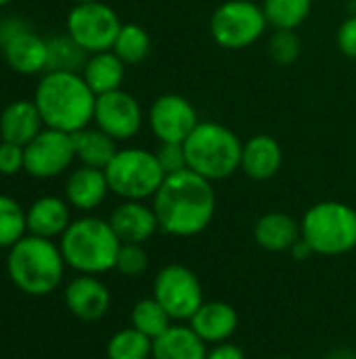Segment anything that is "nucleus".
<instances>
[{"label":"nucleus","mask_w":356,"mask_h":359,"mask_svg":"<svg viewBox=\"0 0 356 359\" xmlns=\"http://www.w3.org/2000/svg\"><path fill=\"white\" fill-rule=\"evenodd\" d=\"M151 200L159 231L172 238H195L204 233L216 215L214 183L189 168L166 175Z\"/></svg>","instance_id":"nucleus-1"},{"label":"nucleus","mask_w":356,"mask_h":359,"mask_svg":"<svg viewBox=\"0 0 356 359\" xmlns=\"http://www.w3.org/2000/svg\"><path fill=\"white\" fill-rule=\"evenodd\" d=\"M34 103L46 128L73 135L92 124L97 95L80 72H44L34 90Z\"/></svg>","instance_id":"nucleus-2"},{"label":"nucleus","mask_w":356,"mask_h":359,"mask_svg":"<svg viewBox=\"0 0 356 359\" xmlns=\"http://www.w3.org/2000/svg\"><path fill=\"white\" fill-rule=\"evenodd\" d=\"M65 259L59 244L48 238L27 233L6 255V273L10 282L29 297L55 292L65 276Z\"/></svg>","instance_id":"nucleus-3"},{"label":"nucleus","mask_w":356,"mask_h":359,"mask_svg":"<svg viewBox=\"0 0 356 359\" xmlns=\"http://www.w3.org/2000/svg\"><path fill=\"white\" fill-rule=\"evenodd\" d=\"M120 246L122 242L109 221L92 215L73 219L59 238L65 265L76 273L86 276H103L113 271Z\"/></svg>","instance_id":"nucleus-4"},{"label":"nucleus","mask_w":356,"mask_h":359,"mask_svg":"<svg viewBox=\"0 0 356 359\" xmlns=\"http://www.w3.org/2000/svg\"><path fill=\"white\" fill-rule=\"evenodd\" d=\"M241 139L220 122H199L185 141L187 168L216 183L241 168Z\"/></svg>","instance_id":"nucleus-5"},{"label":"nucleus","mask_w":356,"mask_h":359,"mask_svg":"<svg viewBox=\"0 0 356 359\" xmlns=\"http://www.w3.org/2000/svg\"><path fill=\"white\" fill-rule=\"evenodd\" d=\"M302 240L321 257H340L356 248V210L353 206L325 200L313 204L302 221Z\"/></svg>","instance_id":"nucleus-6"},{"label":"nucleus","mask_w":356,"mask_h":359,"mask_svg":"<svg viewBox=\"0 0 356 359\" xmlns=\"http://www.w3.org/2000/svg\"><path fill=\"white\" fill-rule=\"evenodd\" d=\"M105 177L111 194L122 200H149L162 187L166 172L159 166L155 151L143 147L118 149L113 160L105 166Z\"/></svg>","instance_id":"nucleus-7"},{"label":"nucleus","mask_w":356,"mask_h":359,"mask_svg":"<svg viewBox=\"0 0 356 359\" xmlns=\"http://www.w3.org/2000/svg\"><path fill=\"white\" fill-rule=\"evenodd\" d=\"M269 29L262 4L254 0H225L210 19L214 42L227 50H241L258 42Z\"/></svg>","instance_id":"nucleus-8"},{"label":"nucleus","mask_w":356,"mask_h":359,"mask_svg":"<svg viewBox=\"0 0 356 359\" xmlns=\"http://www.w3.org/2000/svg\"><path fill=\"white\" fill-rule=\"evenodd\" d=\"M120 15L115 8L105 4L103 0L73 4L67 13L65 32L88 53H103L111 50L113 42L122 29Z\"/></svg>","instance_id":"nucleus-9"},{"label":"nucleus","mask_w":356,"mask_h":359,"mask_svg":"<svg viewBox=\"0 0 356 359\" xmlns=\"http://www.w3.org/2000/svg\"><path fill=\"white\" fill-rule=\"evenodd\" d=\"M153 299L168 311L174 322H189L206 303L199 278L185 265L170 263L153 280Z\"/></svg>","instance_id":"nucleus-10"},{"label":"nucleus","mask_w":356,"mask_h":359,"mask_svg":"<svg viewBox=\"0 0 356 359\" xmlns=\"http://www.w3.org/2000/svg\"><path fill=\"white\" fill-rule=\"evenodd\" d=\"M76 160L73 139L69 133L44 128L25 145V170L34 179H55Z\"/></svg>","instance_id":"nucleus-11"},{"label":"nucleus","mask_w":356,"mask_h":359,"mask_svg":"<svg viewBox=\"0 0 356 359\" xmlns=\"http://www.w3.org/2000/svg\"><path fill=\"white\" fill-rule=\"evenodd\" d=\"M145 114L134 95L124 88L97 97L94 103V126L107 133L115 141H130L143 128Z\"/></svg>","instance_id":"nucleus-12"},{"label":"nucleus","mask_w":356,"mask_h":359,"mask_svg":"<svg viewBox=\"0 0 356 359\" xmlns=\"http://www.w3.org/2000/svg\"><path fill=\"white\" fill-rule=\"evenodd\" d=\"M147 122L159 143H185L199 124V116L187 97L166 93L151 103Z\"/></svg>","instance_id":"nucleus-13"},{"label":"nucleus","mask_w":356,"mask_h":359,"mask_svg":"<svg viewBox=\"0 0 356 359\" xmlns=\"http://www.w3.org/2000/svg\"><path fill=\"white\" fill-rule=\"evenodd\" d=\"M67 311L82 322H99L111 307V292L99 276L78 273L63 290Z\"/></svg>","instance_id":"nucleus-14"},{"label":"nucleus","mask_w":356,"mask_h":359,"mask_svg":"<svg viewBox=\"0 0 356 359\" xmlns=\"http://www.w3.org/2000/svg\"><path fill=\"white\" fill-rule=\"evenodd\" d=\"M107 221L122 244H145L159 231L153 206L141 200H124L111 210Z\"/></svg>","instance_id":"nucleus-15"},{"label":"nucleus","mask_w":356,"mask_h":359,"mask_svg":"<svg viewBox=\"0 0 356 359\" xmlns=\"http://www.w3.org/2000/svg\"><path fill=\"white\" fill-rule=\"evenodd\" d=\"M109 191L111 189H109L103 168H92V166L80 164L78 168H73L69 172V177L65 181L67 204L82 212H90V210L99 208L105 202Z\"/></svg>","instance_id":"nucleus-16"},{"label":"nucleus","mask_w":356,"mask_h":359,"mask_svg":"<svg viewBox=\"0 0 356 359\" xmlns=\"http://www.w3.org/2000/svg\"><path fill=\"white\" fill-rule=\"evenodd\" d=\"M283 166V149L279 141L271 135H254L243 143L241 149V168L245 177L254 181L273 179Z\"/></svg>","instance_id":"nucleus-17"},{"label":"nucleus","mask_w":356,"mask_h":359,"mask_svg":"<svg viewBox=\"0 0 356 359\" xmlns=\"http://www.w3.org/2000/svg\"><path fill=\"white\" fill-rule=\"evenodd\" d=\"M189 326L206 345H218L229 341L239 326V316L233 305L222 301H206L195 316L189 320Z\"/></svg>","instance_id":"nucleus-18"},{"label":"nucleus","mask_w":356,"mask_h":359,"mask_svg":"<svg viewBox=\"0 0 356 359\" xmlns=\"http://www.w3.org/2000/svg\"><path fill=\"white\" fill-rule=\"evenodd\" d=\"M0 50H2L6 65L17 74L36 76V74L46 72L48 44H46V38L34 32V27L8 40Z\"/></svg>","instance_id":"nucleus-19"},{"label":"nucleus","mask_w":356,"mask_h":359,"mask_svg":"<svg viewBox=\"0 0 356 359\" xmlns=\"http://www.w3.org/2000/svg\"><path fill=\"white\" fill-rule=\"evenodd\" d=\"M27 233L40 236V238H61L65 229L69 227L71 219V206L65 198L59 196H42L34 200L27 210Z\"/></svg>","instance_id":"nucleus-20"},{"label":"nucleus","mask_w":356,"mask_h":359,"mask_svg":"<svg viewBox=\"0 0 356 359\" xmlns=\"http://www.w3.org/2000/svg\"><path fill=\"white\" fill-rule=\"evenodd\" d=\"M44 128V120L34 99H15L0 111V141L25 147Z\"/></svg>","instance_id":"nucleus-21"},{"label":"nucleus","mask_w":356,"mask_h":359,"mask_svg":"<svg viewBox=\"0 0 356 359\" xmlns=\"http://www.w3.org/2000/svg\"><path fill=\"white\" fill-rule=\"evenodd\" d=\"M302 238L300 221L281 210L264 212L254 223V240L262 250L269 252H290L294 244Z\"/></svg>","instance_id":"nucleus-22"},{"label":"nucleus","mask_w":356,"mask_h":359,"mask_svg":"<svg viewBox=\"0 0 356 359\" xmlns=\"http://www.w3.org/2000/svg\"><path fill=\"white\" fill-rule=\"evenodd\" d=\"M208 345L191 326L172 324L162 337L153 341L151 359H206Z\"/></svg>","instance_id":"nucleus-23"},{"label":"nucleus","mask_w":356,"mask_h":359,"mask_svg":"<svg viewBox=\"0 0 356 359\" xmlns=\"http://www.w3.org/2000/svg\"><path fill=\"white\" fill-rule=\"evenodd\" d=\"M80 74L86 80V84L92 88V93L99 97L122 88V82L126 78V63L113 50L92 53L88 55Z\"/></svg>","instance_id":"nucleus-24"},{"label":"nucleus","mask_w":356,"mask_h":359,"mask_svg":"<svg viewBox=\"0 0 356 359\" xmlns=\"http://www.w3.org/2000/svg\"><path fill=\"white\" fill-rule=\"evenodd\" d=\"M71 139H73L76 160L84 166L105 170V166L118 154V141L111 139L107 133H103L97 126H86V128L73 133Z\"/></svg>","instance_id":"nucleus-25"},{"label":"nucleus","mask_w":356,"mask_h":359,"mask_svg":"<svg viewBox=\"0 0 356 359\" xmlns=\"http://www.w3.org/2000/svg\"><path fill=\"white\" fill-rule=\"evenodd\" d=\"M48 61L46 72H82L88 53L65 32L55 38H46Z\"/></svg>","instance_id":"nucleus-26"},{"label":"nucleus","mask_w":356,"mask_h":359,"mask_svg":"<svg viewBox=\"0 0 356 359\" xmlns=\"http://www.w3.org/2000/svg\"><path fill=\"white\" fill-rule=\"evenodd\" d=\"M262 11L273 29H298L313 11V0H262Z\"/></svg>","instance_id":"nucleus-27"},{"label":"nucleus","mask_w":356,"mask_h":359,"mask_svg":"<svg viewBox=\"0 0 356 359\" xmlns=\"http://www.w3.org/2000/svg\"><path fill=\"white\" fill-rule=\"evenodd\" d=\"M126 65H138L143 63L151 53V36L149 32L138 23H124L113 48H111Z\"/></svg>","instance_id":"nucleus-28"},{"label":"nucleus","mask_w":356,"mask_h":359,"mask_svg":"<svg viewBox=\"0 0 356 359\" xmlns=\"http://www.w3.org/2000/svg\"><path fill=\"white\" fill-rule=\"evenodd\" d=\"M172 322L174 320L153 297L138 301L130 311V326L143 332L145 337H149L151 341L162 337L172 326Z\"/></svg>","instance_id":"nucleus-29"},{"label":"nucleus","mask_w":356,"mask_h":359,"mask_svg":"<svg viewBox=\"0 0 356 359\" xmlns=\"http://www.w3.org/2000/svg\"><path fill=\"white\" fill-rule=\"evenodd\" d=\"M105 353H107V359H151L153 341L130 326V328L118 330L107 341Z\"/></svg>","instance_id":"nucleus-30"},{"label":"nucleus","mask_w":356,"mask_h":359,"mask_svg":"<svg viewBox=\"0 0 356 359\" xmlns=\"http://www.w3.org/2000/svg\"><path fill=\"white\" fill-rule=\"evenodd\" d=\"M27 236L25 208L10 196L0 194V248L8 250Z\"/></svg>","instance_id":"nucleus-31"},{"label":"nucleus","mask_w":356,"mask_h":359,"mask_svg":"<svg viewBox=\"0 0 356 359\" xmlns=\"http://www.w3.org/2000/svg\"><path fill=\"white\" fill-rule=\"evenodd\" d=\"M266 50L277 65H294L302 55V38L296 29H273L266 42Z\"/></svg>","instance_id":"nucleus-32"},{"label":"nucleus","mask_w":356,"mask_h":359,"mask_svg":"<svg viewBox=\"0 0 356 359\" xmlns=\"http://www.w3.org/2000/svg\"><path fill=\"white\" fill-rule=\"evenodd\" d=\"M149 267V255L143 244H122L118 259H115V271L126 278L143 276Z\"/></svg>","instance_id":"nucleus-33"},{"label":"nucleus","mask_w":356,"mask_h":359,"mask_svg":"<svg viewBox=\"0 0 356 359\" xmlns=\"http://www.w3.org/2000/svg\"><path fill=\"white\" fill-rule=\"evenodd\" d=\"M155 158L166 175H174L187 170V154L185 143H159L155 149Z\"/></svg>","instance_id":"nucleus-34"},{"label":"nucleus","mask_w":356,"mask_h":359,"mask_svg":"<svg viewBox=\"0 0 356 359\" xmlns=\"http://www.w3.org/2000/svg\"><path fill=\"white\" fill-rule=\"evenodd\" d=\"M21 170H25V147L10 141H0V175L15 177Z\"/></svg>","instance_id":"nucleus-35"},{"label":"nucleus","mask_w":356,"mask_h":359,"mask_svg":"<svg viewBox=\"0 0 356 359\" xmlns=\"http://www.w3.org/2000/svg\"><path fill=\"white\" fill-rule=\"evenodd\" d=\"M336 44H338V50L348 57V59H356V13L348 15L338 32H336Z\"/></svg>","instance_id":"nucleus-36"},{"label":"nucleus","mask_w":356,"mask_h":359,"mask_svg":"<svg viewBox=\"0 0 356 359\" xmlns=\"http://www.w3.org/2000/svg\"><path fill=\"white\" fill-rule=\"evenodd\" d=\"M27 29H31V25H29L25 19L17 17V15H10V17L0 19V48H2L8 40H13L15 36L23 34V32H27Z\"/></svg>","instance_id":"nucleus-37"},{"label":"nucleus","mask_w":356,"mask_h":359,"mask_svg":"<svg viewBox=\"0 0 356 359\" xmlns=\"http://www.w3.org/2000/svg\"><path fill=\"white\" fill-rule=\"evenodd\" d=\"M206 359H245L241 347L233 345L231 341H225V343H218V345H212L208 349V358Z\"/></svg>","instance_id":"nucleus-38"},{"label":"nucleus","mask_w":356,"mask_h":359,"mask_svg":"<svg viewBox=\"0 0 356 359\" xmlns=\"http://www.w3.org/2000/svg\"><path fill=\"white\" fill-rule=\"evenodd\" d=\"M292 252V257L296 259V261H304V259H311V257H315V250L300 238L296 244H294V248L290 250Z\"/></svg>","instance_id":"nucleus-39"},{"label":"nucleus","mask_w":356,"mask_h":359,"mask_svg":"<svg viewBox=\"0 0 356 359\" xmlns=\"http://www.w3.org/2000/svg\"><path fill=\"white\" fill-rule=\"evenodd\" d=\"M325 359H356V351H353V349H336V351L327 353Z\"/></svg>","instance_id":"nucleus-40"},{"label":"nucleus","mask_w":356,"mask_h":359,"mask_svg":"<svg viewBox=\"0 0 356 359\" xmlns=\"http://www.w3.org/2000/svg\"><path fill=\"white\" fill-rule=\"evenodd\" d=\"M10 2H13V0H0V8H4V6H8Z\"/></svg>","instance_id":"nucleus-41"},{"label":"nucleus","mask_w":356,"mask_h":359,"mask_svg":"<svg viewBox=\"0 0 356 359\" xmlns=\"http://www.w3.org/2000/svg\"><path fill=\"white\" fill-rule=\"evenodd\" d=\"M73 4H84V2H94V0H71Z\"/></svg>","instance_id":"nucleus-42"},{"label":"nucleus","mask_w":356,"mask_h":359,"mask_svg":"<svg viewBox=\"0 0 356 359\" xmlns=\"http://www.w3.org/2000/svg\"><path fill=\"white\" fill-rule=\"evenodd\" d=\"M275 359H287V358H275Z\"/></svg>","instance_id":"nucleus-43"}]
</instances>
